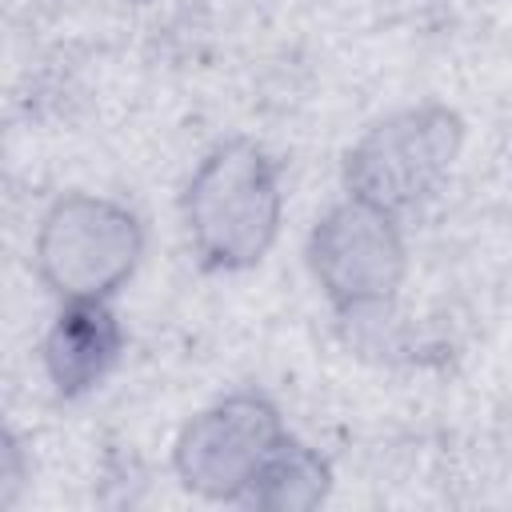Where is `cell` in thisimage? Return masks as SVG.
Wrapping results in <instances>:
<instances>
[{"instance_id": "cell-5", "label": "cell", "mask_w": 512, "mask_h": 512, "mask_svg": "<svg viewBox=\"0 0 512 512\" xmlns=\"http://www.w3.org/2000/svg\"><path fill=\"white\" fill-rule=\"evenodd\" d=\"M288 436L280 408L264 392H228L180 428L172 468L188 492L212 504H244L252 480Z\"/></svg>"}, {"instance_id": "cell-3", "label": "cell", "mask_w": 512, "mask_h": 512, "mask_svg": "<svg viewBox=\"0 0 512 512\" xmlns=\"http://www.w3.org/2000/svg\"><path fill=\"white\" fill-rule=\"evenodd\" d=\"M144 256L136 212L96 192H68L36 224L32 268L60 300H112Z\"/></svg>"}, {"instance_id": "cell-7", "label": "cell", "mask_w": 512, "mask_h": 512, "mask_svg": "<svg viewBox=\"0 0 512 512\" xmlns=\"http://www.w3.org/2000/svg\"><path fill=\"white\" fill-rule=\"evenodd\" d=\"M332 492V468L328 460L308 448L304 440L288 436L268 464L260 468V476L252 480L248 496L240 508H260V512H312L316 504H324Z\"/></svg>"}, {"instance_id": "cell-4", "label": "cell", "mask_w": 512, "mask_h": 512, "mask_svg": "<svg viewBox=\"0 0 512 512\" xmlns=\"http://www.w3.org/2000/svg\"><path fill=\"white\" fill-rule=\"evenodd\" d=\"M308 268L340 316H376L392 308L408 276L400 216L344 192L308 232Z\"/></svg>"}, {"instance_id": "cell-1", "label": "cell", "mask_w": 512, "mask_h": 512, "mask_svg": "<svg viewBox=\"0 0 512 512\" xmlns=\"http://www.w3.org/2000/svg\"><path fill=\"white\" fill-rule=\"evenodd\" d=\"M180 216L188 244L208 272L256 268L284 224L280 164L248 136L220 140L188 176Z\"/></svg>"}, {"instance_id": "cell-2", "label": "cell", "mask_w": 512, "mask_h": 512, "mask_svg": "<svg viewBox=\"0 0 512 512\" xmlns=\"http://www.w3.org/2000/svg\"><path fill=\"white\" fill-rule=\"evenodd\" d=\"M464 148V120L424 100L376 120L344 156V192L392 216L424 208L452 176Z\"/></svg>"}, {"instance_id": "cell-6", "label": "cell", "mask_w": 512, "mask_h": 512, "mask_svg": "<svg viewBox=\"0 0 512 512\" xmlns=\"http://www.w3.org/2000/svg\"><path fill=\"white\" fill-rule=\"evenodd\" d=\"M124 356V324L112 300H60L52 328L44 332V376L56 396L80 400L108 380Z\"/></svg>"}]
</instances>
